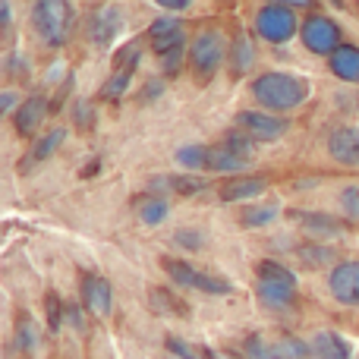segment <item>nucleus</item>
Here are the masks:
<instances>
[{
	"mask_svg": "<svg viewBox=\"0 0 359 359\" xmlns=\"http://www.w3.org/2000/svg\"><path fill=\"white\" fill-rule=\"evenodd\" d=\"M252 95L268 111H290L309 98V82L293 73H262L252 82Z\"/></svg>",
	"mask_w": 359,
	"mask_h": 359,
	"instance_id": "1",
	"label": "nucleus"
},
{
	"mask_svg": "<svg viewBox=\"0 0 359 359\" xmlns=\"http://www.w3.org/2000/svg\"><path fill=\"white\" fill-rule=\"evenodd\" d=\"M32 25H35L44 44L60 48L69 38V29H73V6L63 4V0H38L32 6Z\"/></svg>",
	"mask_w": 359,
	"mask_h": 359,
	"instance_id": "2",
	"label": "nucleus"
},
{
	"mask_svg": "<svg viewBox=\"0 0 359 359\" xmlns=\"http://www.w3.org/2000/svg\"><path fill=\"white\" fill-rule=\"evenodd\" d=\"M259 299L271 309H284L297 299V278L278 262H262L259 265V280H255Z\"/></svg>",
	"mask_w": 359,
	"mask_h": 359,
	"instance_id": "3",
	"label": "nucleus"
},
{
	"mask_svg": "<svg viewBox=\"0 0 359 359\" xmlns=\"http://www.w3.org/2000/svg\"><path fill=\"white\" fill-rule=\"evenodd\" d=\"M149 35H151V50L161 57L164 73L174 76L177 69H180V60H183V48H186L183 25H180L174 16H161V19H155V22H151Z\"/></svg>",
	"mask_w": 359,
	"mask_h": 359,
	"instance_id": "4",
	"label": "nucleus"
},
{
	"mask_svg": "<svg viewBox=\"0 0 359 359\" xmlns=\"http://www.w3.org/2000/svg\"><path fill=\"white\" fill-rule=\"evenodd\" d=\"M164 271L170 274V280H174L177 287H186V290H202L208 293V297H227L230 290H233V284H230L227 278H217V274L211 271H202V268L189 265V262H180V259H161Z\"/></svg>",
	"mask_w": 359,
	"mask_h": 359,
	"instance_id": "5",
	"label": "nucleus"
},
{
	"mask_svg": "<svg viewBox=\"0 0 359 359\" xmlns=\"http://www.w3.org/2000/svg\"><path fill=\"white\" fill-rule=\"evenodd\" d=\"M255 29L265 41L271 44H284L297 35V13L287 4H265L255 16Z\"/></svg>",
	"mask_w": 359,
	"mask_h": 359,
	"instance_id": "6",
	"label": "nucleus"
},
{
	"mask_svg": "<svg viewBox=\"0 0 359 359\" xmlns=\"http://www.w3.org/2000/svg\"><path fill=\"white\" fill-rule=\"evenodd\" d=\"M299 38H303V44L312 54H334L341 48V29H337L334 19L322 16V13H312V16L303 19Z\"/></svg>",
	"mask_w": 359,
	"mask_h": 359,
	"instance_id": "7",
	"label": "nucleus"
},
{
	"mask_svg": "<svg viewBox=\"0 0 359 359\" xmlns=\"http://www.w3.org/2000/svg\"><path fill=\"white\" fill-rule=\"evenodd\" d=\"M224 35L221 32H202V35L192 41L189 48V60L196 67V76L198 79H211V76L221 69L224 63Z\"/></svg>",
	"mask_w": 359,
	"mask_h": 359,
	"instance_id": "8",
	"label": "nucleus"
},
{
	"mask_svg": "<svg viewBox=\"0 0 359 359\" xmlns=\"http://www.w3.org/2000/svg\"><path fill=\"white\" fill-rule=\"evenodd\" d=\"M236 123H240V130L246 133L249 139H255V142H271V139H278L287 133L284 117H271V114H262V111L236 114Z\"/></svg>",
	"mask_w": 359,
	"mask_h": 359,
	"instance_id": "9",
	"label": "nucleus"
},
{
	"mask_svg": "<svg viewBox=\"0 0 359 359\" xmlns=\"http://www.w3.org/2000/svg\"><path fill=\"white\" fill-rule=\"evenodd\" d=\"M331 297L344 306H359V259L353 262H341L328 278Z\"/></svg>",
	"mask_w": 359,
	"mask_h": 359,
	"instance_id": "10",
	"label": "nucleus"
},
{
	"mask_svg": "<svg viewBox=\"0 0 359 359\" xmlns=\"http://www.w3.org/2000/svg\"><path fill=\"white\" fill-rule=\"evenodd\" d=\"M123 32V16H120L117 6H101V10L92 13L88 19V41L98 44V48H107L114 44V38Z\"/></svg>",
	"mask_w": 359,
	"mask_h": 359,
	"instance_id": "11",
	"label": "nucleus"
},
{
	"mask_svg": "<svg viewBox=\"0 0 359 359\" xmlns=\"http://www.w3.org/2000/svg\"><path fill=\"white\" fill-rule=\"evenodd\" d=\"M246 356L249 359H303L309 356V344H299V341H262V337H252L246 344Z\"/></svg>",
	"mask_w": 359,
	"mask_h": 359,
	"instance_id": "12",
	"label": "nucleus"
},
{
	"mask_svg": "<svg viewBox=\"0 0 359 359\" xmlns=\"http://www.w3.org/2000/svg\"><path fill=\"white\" fill-rule=\"evenodd\" d=\"M328 155L344 168H359V126H337L328 136Z\"/></svg>",
	"mask_w": 359,
	"mask_h": 359,
	"instance_id": "13",
	"label": "nucleus"
},
{
	"mask_svg": "<svg viewBox=\"0 0 359 359\" xmlns=\"http://www.w3.org/2000/svg\"><path fill=\"white\" fill-rule=\"evenodd\" d=\"M44 117H48V98H44V95H32V98L22 101V107L16 111L13 123H16L19 136H35L38 126L44 123Z\"/></svg>",
	"mask_w": 359,
	"mask_h": 359,
	"instance_id": "14",
	"label": "nucleus"
},
{
	"mask_svg": "<svg viewBox=\"0 0 359 359\" xmlns=\"http://www.w3.org/2000/svg\"><path fill=\"white\" fill-rule=\"evenodd\" d=\"M82 299H86V306L95 312V316H107L111 312V284H107L101 274H86L82 278Z\"/></svg>",
	"mask_w": 359,
	"mask_h": 359,
	"instance_id": "15",
	"label": "nucleus"
},
{
	"mask_svg": "<svg viewBox=\"0 0 359 359\" xmlns=\"http://www.w3.org/2000/svg\"><path fill=\"white\" fill-rule=\"evenodd\" d=\"M306 359H350V347L334 331H318L309 341V356Z\"/></svg>",
	"mask_w": 359,
	"mask_h": 359,
	"instance_id": "16",
	"label": "nucleus"
},
{
	"mask_svg": "<svg viewBox=\"0 0 359 359\" xmlns=\"http://www.w3.org/2000/svg\"><path fill=\"white\" fill-rule=\"evenodd\" d=\"M268 180L265 177H233L221 186L224 202H240V198H255L259 192H265Z\"/></svg>",
	"mask_w": 359,
	"mask_h": 359,
	"instance_id": "17",
	"label": "nucleus"
},
{
	"mask_svg": "<svg viewBox=\"0 0 359 359\" xmlns=\"http://www.w3.org/2000/svg\"><path fill=\"white\" fill-rule=\"evenodd\" d=\"M331 73L347 82L359 79V48L356 44H341V48L331 54Z\"/></svg>",
	"mask_w": 359,
	"mask_h": 359,
	"instance_id": "18",
	"label": "nucleus"
},
{
	"mask_svg": "<svg viewBox=\"0 0 359 359\" xmlns=\"http://www.w3.org/2000/svg\"><path fill=\"white\" fill-rule=\"evenodd\" d=\"M249 164V158L236 155L227 142L221 145H208V170H217V174H233V170H243Z\"/></svg>",
	"mask_w": 359,
	"mask_h": 359,
	"instance_id": "19",
	"label": "nucleus"
},
{
	"mask_svg": "<svg viewBox=\"0 0 359 359\" xmlns=\"http://www.w3.org/2000/svg\"><path fill=\"white\" fill-rule=\"evenodd\" d=\"M63 139H67V130H50L48 136H41L35 145H32V155H29V161H25V158H22V161H19V170H22V174H25V170H32V164H38V161H48V158L54 155L57 149H60V142H63Z\"/></svg>",
	"mask_w": 359,
	"mask_h": 359,
	"instance_id": "20",
	"label": "nucleus"
},
{
	"mask_svg": "<svg viewBox=\"0 0 359 359\" xmlns=\"http://www.w3.org/2000/svg\"><path fill=\"white\" fill-rule=\"evenodd\" d=\"M155 186H164L170 192H180V196H196L208 186V180L198 177V174H180V177H164V180H155Z\"/></svg>",
	"mask_w": 359,
	"mask_h": 359,
	"instance_id": "21",
	"label": "nucleus"
},
{
	"mask_svg": "<svg viewBox=\"0 0 359 359\" xmlns=\"http://www.w3.org/2000/svg\"><path fill=\"white\" fill-rule=\"evenodd\" d=\"M136 211H139V221L142 224H161L168 217V198L161 196H149L142 202H136Z\"/></svg>",
	"mask_w": 359,
	"mask_h": 359,
	"instance_id": "22",
	"label": "nucleus"
},
{
	"mask_svg": "<svg viewBox=\"0 0 359 359\" xmlns=\"http://www.w3.org/2000/svg\"><path fill=\"white\" fill-rule=\"evenodd\" d=\"M133 73H136V63H126V67H117V69H114V76L107 79V86H104V98H107V101H117L120 95L130 88Z\"/></svg>",
	"mask_w": 359,
	"mask_h": 359,
	"instance_id": "23",
	"label": "nucleus"
},
{
	"mask_svg": "<svg viewBox=\"0 0 359 359\" xmlns=\"http://www.w3.org/2000/svg\"><path fill=\"white\" fill-rule=\"evenodd\" d=\"M297 255L303 259L306 268H325L328 262H334V249H331V246H322V243H312V246L297 249Z\"/></svg>",
	"mask_w": 359,
	"mask_h": 359,
	"instance_id": "24",
	"label": "nucleus"
},
{
	"mask_svg": "<svg viewBox=\"0 0 359 359\" xmlns=\"http://www.w3.org/2000/svg\"><path fill=\"white\" fill-rule=\"evenodd\" d=\"M177 164H183L189 170L208 168V145H183V149H177Z\"/></svg>",
	"mask_w": 359,
	"mask_h": 359,
	"instance_id": "25",
	"label": "nucleus"
},
{
	"mask_svg": "<svg viewBox=\"0 0 359 359\" xmlns=\"http://www.w3.org/2000/svg\"><path fill=\"white\" fill-rule=\"evenodd\" d=\"M274 217H278V205H252V208H246L240 215V221L243 227H265Z\"/></svg>",
	"mask_w": 359,
	"mask_h": 359,
	"instance_id": "26",
	"label": "nucleus"
},
{
	"mask_svg": "<svg viewBox=\"0 0 359 359\" xmlns=\"http://www.w3.org/2000/svg\"><path fill=\"white\" fill-rule=\"evenodd\" d=\"M230 57H233V69H236V73H246V69L252 67L255 54H252V44H249L246 35H240L233 41V48H230Z\"/></svg>",
	"mask_w": 359,
	"mask_h": 359,
	"instance_id": "27",
	"label": "nucleus"
},
{
	"mask_svg": "<svg viewBox=\"0 0 359 359\" xmlns=\"http://www.w3.org/2000/svg\"><path fill=\"white\" fill-rule=\"evenodd\" d=\"M35 344H38L35 322H32L29 316L19 318V325H16V347L22 350V353H32V350H35Z\"/></svg>",
	"mask_w": 359,
	"mask_h": 359,
	"instance_id": "28",
	"label": "nucleus"
},
{
	"mask_svg": "<svg viewBox=\"0 0 359 359\" xmlns=\"http://www.w3.org/2000/svg\"><path fill=\"white\" fill-rule=\"evenodd\" d=\"M341 208L347 217L359 221V186H347V189L341 192Z\"/></svg>",
	"mask_w": 359,
	"mask_h": 359,
	"instance_id": "29",
	"label": "nucleus"
},
{
	"mask_svg": "<svg viewBox=\"0 0 359 359\" xmlns=\"http://www.w3.org/2000/svg\"><path fill=\"white\" fill-rule=\"evenodd\" d=\"M299 221L306 224V227H312V230H318V233H337V224L331 221V217H325V215H303Z\"/></svg>",
	"mask_w": 359,
	"mask_h": 359,
	"instance_id": "30",
	"label": "nucleus"
},
{
	"mask_svg": "<svg viewBox=\"0 0 359 359\" xmlns=\"http://www.w3.org/2000/svg\"><path fill=\"white\" fill-rule=\"evenodd\" d=\"M168 350H170V353H177V356H183V359H208L205 350H192L189 344L177 341V337H168Z\"/></svg>",
	"mask_w": 359,
	"mask_h": 359,
	"instance_id": "31",
	"label": "nucleus"
},
{
	"mask_svg": "<svg viewBox=\"0 0 359 359\" xmlns=\"http://www.w3.org/2000/svg\"><path fill=\"white\" fill-rule=\"evenodd\" d=\"M44 306H48V325H50V331H57V328H60V322L67 318V312H63V306H60V299H57V293H50Z\"/></svg>",
	"mask_w": 359,
	"mask_h": 359,
	"instance_id": "32",
	"label": "nucleus"
},
{
	"mask_svg": "<svg viewBox=\"0 0 359 359\" xmlns=\"http://www.w3.org/2000/svg\"><path fill=\"white\" fill-rule=\"evenodd\" d=\"M174 240L180 243V246H186V249H198V246H202V236H198V233H189V230H180Z\"/></svg>",
	"mask_w": 359,
	"mask_h": 359,
	"instance_id": "33",
	"label": "nucleus"
},
{
	"mask_svg": "<svg viewBox=\"0 0 359 359\" xmlns=\"http://www.w3.org/2000/svg\"><path fill=\"white\" fill-rule=\"evenodd\" d=\"M67 318H69V322H73L76 325V328H86V322H82V312L79 309H76V306H67Z\"/></svg>",
	"mask_w": 359,
	"mask_h": 359,
	"instance_id": "34",
	"label": "nucleus"
},
{
	"mask_svg": "<svg viewBox=\"0 0 359 359\" xmlns=\"http://www.w3.org/2000/svg\"><path fill=\"white\" fill-rule=\"evenodd\" d=\"M161 6H164V10H170V13H180V10H186V6H189V0H161Z\"/></svg>",
	"mask_w": 359,
	"mask_h": 359,
	"instance_id": "35",
	"label": "nucleus"
},
{
	"mask_svg": "<svg viewBox=\"0 0 359 359\" xmlns=\"http://www.w3.org/2000/svg\"><path fill=\"white\" fill-rule=\"evenodd\" d=\"M0 22H10V4H4V6H0Z\"/></svg>",
	"mask_w": 359,
	"mask_h": 359,
	"instance_id": "36",
	"label": "nucleus"
},
{
	"mask_svg": "<svg viewBox=\"0 0 359 359\" xmlns=\"http://www.w3.org/2000/svg\"><path fill=\"white\" fill-rule=\"evenodd\" d=\"M0 107H4V114H10L13 111V95H4V104Z\"/></svg>",
	"mask_w": 359,
	"mask_h": 359,
	"instance_id": "37",
	"label": "nucleus"
}]
</instances>
